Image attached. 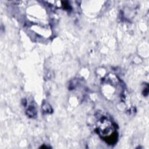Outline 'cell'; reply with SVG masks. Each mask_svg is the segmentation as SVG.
I'll list each match as a JSON object with an SVG mask.
<instances>
[{"mask_svg":"<svg viewBox=\"0 0 149 149\" xmlns=\"http://www.w3.org/2000/svg\"><path fill=\"white\" fill-rule=\"evenodd\" d=\"M97 130L98 134L107 143L112 144L116 141L118 136L114 126L106 118H103L98 121Z\"/></svg>","mask_w":149,"mask_h":149,"instance_id":"cell-1","label":"cell"}]
</instances>
